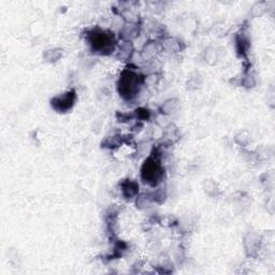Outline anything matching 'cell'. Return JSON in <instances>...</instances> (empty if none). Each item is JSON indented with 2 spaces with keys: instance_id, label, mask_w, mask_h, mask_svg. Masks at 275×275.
Instances as JSON below:
<instances>
[{
  "instance_id": "obj_1",
  "label": "cell",
  "mask_w": 275,
  "mask_h": 275,
  "mask_svg": "<svg viewBox=\"0 0 275 275\" xmlns=\"http://www.w3.org/2000/svg\"><path fill=\"white\" fill-rule=\"evenodd\" d=\"M139 78L132 72L125 73L120 81V93H122V96L125 98H132L135 96V93L139 90Z\"/></svg>"
},
{
  "instance_id": "obj_2",
  "label": "cell",
  "mask_w": 275,
  "mask_h": 275,
  "mask_svg": "<svg viewBox=\"0 0 275 275\" xmlns=\"http://www.w3.org/2000/svg\"><path fill=\"white\" fill-rule=\"evenodd\" d=\"M142 176L144 179H147V182L154 185L157 182H159V178L162 176V169L155 162L149 161L144 165Z\"/></svg>"
},
{
  "instance_id": "obj_3",
  "label": "cell",
  "mask_w": 275,
  "mask_h": 275,
  "mask_svg": "<svg viewBox=\"0 0 275 275\" xmlns=\"http://www.w3.org/2000/svg\"><path fill=\"white\" fill-rule=\"evenodd\" d=\"M75 98H76L75 93H73V91L67 93V94L63 95V96L56 97V98L53 99L52 104H53V107H54L55 110L65 112V111L69 110L72 107L73 102H75Z\"/></svg>"
},
{
  "instance_id": "obj_4",
  "label": "cell",
  "mask_w": 275,
  "mask_h": 275,
  "mask_svg": "<svg viewBox=\"0 0 275 275\" xmlns=\"http://www.w3.org/2000/svg\"><path fill=\"white\" fill-rule=\"evenodd\" d=\"M94 50H97L99 52H109L113 50L112 47V39L104 34H100V36H96V38L93 41Z\"/></svg>"
}]
</instances>
